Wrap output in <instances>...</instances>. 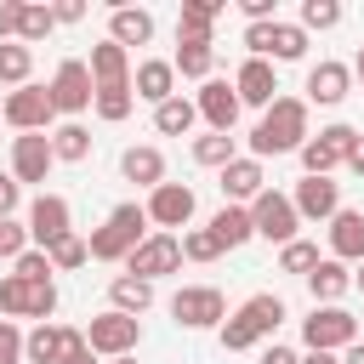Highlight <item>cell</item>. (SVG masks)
<instances>
[{
	"label": "cell",
	"mask_w": 364,
	"mask_h": 364,
	"mask_svg": "<svg viewBox=\"0 0 364 364\" xmlns=\"http://www.w3.org/2000/svg\"><path fill=\"white\" fill-rule=\"evenodd\" d=\"M301 364H341L336 353H301Z\"/></svg>",
	"instance_id": "f5cc1de1"
},
{
	"label": "cell",
	"mask_w": 364,
	"mask_h": 364,
	"mask_svg": "<svg viewBox=\"0 0 364 364\" xmlns=\"http://www.w3.org/2000/svg\"><path fill=\"white\" fill-rule=\"evenodd\" d=\"M28 74H34V46H23V40H6L0 46V85H28Z\"/></svg>",
	"instance_id": "d6a6232c"
},
{
	"label": "cell",
	"mask_w": 364,
	"mask_h": 364,
	"mask_svg": "<svg viewBox=\"0 0 364 364\" xmlns=\"http://www.w3.org/2000/svg\"><path fill=\"white\" fill-rule=\"evenodd\" d=\"M46 91H51V108H57V114H68V119H74V114H85V108L97 102V80H91V63H80V57H63Z\"/></svg>",
	"instance_id": "52a82bcc"
},
{
	"label": "cell",
	"mask_w": 364,
	"mask_h": 364,
	"mask_svg": "<svg viewBox=\"0 0 364 364\" xmlns=\"http://www.w3.org/2000/svg\"><path fill=\"white\" fill-rule=\"evenodd\" d=\"M23 250H34V239H28V222H17V216H11V222H0V256H6V262H17Z\"/></svg>",
	"instance_id": "7bdbcfd3"
},
{
	"label": "cell",
	"mask_w": 364,
	"mask_h": 364,
	"mask_svg": "<svg viewBox=\"0 0 364 364\" xmlns=\"http://www.w3.org/2000/svg\"><path fill=\"white\" fill-rule=\"evenodd\" d=\"M46 256H51V267H57V273H74V267H85V262H91V245H85L80 233H68V239H57Z\"/></svg>",
	"instance_id": "74e56055"
},
{
	"label": "cell",
	"mask_w": 364,
	"mask_h": 364,
	"mask_svg": "<svg viewBox=\"0 0 364 364\" xmlns=\"http://www.w3.org/2000/svg\"><path fill=\"white\" fill-rule=\"evenodd\" d=\"M108 40L114 46H148L154 40V11H142V6H114L108 11Z\"/></svg>",
	"instance_id": "484cf974"
},
{
	"label": "cell",
	"mask_w": 364,
	"mask_h": 364,
	"mask_svg": "<svg viewBox=\"0 0 364 364\" xmlns=\"http://www.w3.org/2000/svg\"><path fill=\"white\" fill-rule=\"evenodd\" d=\"M233 91H239V102L245 108H273L279 102V74H273V63L267 57H245L239 63V74H233Z\"/></svg>",
	"instance_id": "2e32d148"
},
{
	"label": "cell",
	"mask_w": 364,
	"mask_h": 364,
	"mask_svg": "<svg viewBox=\"0 0 364 364\" xmlns=\"http://www.w3.org/2000/svg\"><path fill=\"white\" fill-rule=\"evenodd\" d=\"M17 205H23V182H17L11 171H0V222H11Z\"/></svg>",
	"instance_id": "bcb514c9"
},
{
	"label": "cell",
	"mask_w": 364,
	"mask_h": 364,
	"mask_svg": "<svg viewBox=\"0 0 364 364\" xmlns=\"http://www.w3.org/2000/svg\"><path fill=\"white\" fill-rule=\"evenodd\" d=\"M171 68L205 85V80H210V68H216V46H182V40H176V57H171Z\"/></svg>",
	"instance_id": "e575fe53"
},
{
	"label": "cell",
	"mask_w": 364,
	"mask_h": 364,
	"mask_svg": "<svg viewBox=\"0 0 364 364\" xmlns=\"http://www.w3.org/2000/svg\"><path fill=\"white\" fill-rule=\"evenodd\" d=\"M307 290H313V307H341V296L353 290V267L336 262V256H324V262L307 273Z\"/></svg>",
	"instance_id": "603a6c76"
},
{
	"label": "cell",
	"mask_w": 364,
	"mask_h": 364,
	"mask_svg": "<svg viewBox=\"0 0 364 364\" xmlns=\"http://www.w3.org/2000/svg\"><path fill=\"white\" fill-rule=\"evenodd\" d=\"M216 17H222V0H182V11H176V40H182V46H210Z\"/></svg>",
	"instance_id": "44dd1931"
},
{
	"label": "cell",
	"mask_w": 364,
	"mask_h": 364,
	"mask_svg": "<svg viewBox=\"0 0 364 364\" xmlns=\"http://www.w3.org/2000/svg\"><path fill=\"white\" fill-rule=\"evenodd\" d=\"M171 318L182 330H222L228 324V301H222L216 284H182L171 296Z\"/></svg>",
	"instance_id": "5b68a950"
},
{
	"label": "cell",
	"mask_w": 364,
	"mask_h": 364,
	"mask_svg": "<svg viewBox=\"0 0 364 364\" xmlns=\"http://www.w3.org/2000/svg\"><path fill=\"white\" fill-rule=\"evenodd\" d=\"M347 171H353V176L364 182V136H358V148H353V159H347Z\"/></svg>",
	"instance_id": "816d5d0a"
},
{
	"label": "cell",
	"mask_w": 364,
	"mask_h": 364,
	"mask_svg": "<svg viewBox=\"0 0 364 364\" xmlns=\"http://www.w3.org/2000/svg\"><path fill=\"white\" fill-rule=\"evenodd\" d=\"M262 188H267V171H262V159L239 154L233 165H222V199H228V205H250Z\"/></svg>",
	"instance_id": "ffe728a7"
},
{
	"label": "cell",
	"mask_w": 364,
	"mask_h": 364,
	"mask_svg": "<svg viewBox=\"0 0 364 364\" xmlns=\"http://www.w3.org/2000/svg\"><path fill=\"white\" fill-rule=\"evenodd\" d=\"M353 80L364 85V46H358V57H353Z\"/></svg>",
	"instance_id": "11a10c76"
},
{
	"label": "cell",
	"mask_w": 364,
	"mask_h": 364,
	"mask_svg": "<svg viewBox=\"0 0 364 364\" xmlns=\"http://www.w3.org/2000/svg\"><path fill=\"white\" fill-rule=\"evenodd\" d=\"M51 165H57V154H51V131L11 136V176H17V182H46Z\"/></svg>",
	"instance_id": "e0dca14e"
},
{
	"label": "cell",
	"mask_w": 364,
	"mask_h": 364,
	"mask_svg": "<svg viewBox=\"0 0 364 364\" xmlns=\"http://www.w3.org/2000/svg\"><path fill=\"white\" fill-rule=\"evenodd\" d=\"M353 290H364V262H358V273H353Z\"/></svg>",
	"instance_id": "9f6ffc18"
},
{
	"label": "cell",
	"mask_w": 364,
	"mask_h": 364,
	"mask_svg": "<svg viewBox=\"0 0 364 364\" xmlns=\"http://www.w3.org/2000/svg\"><path fill=\"white\" fill-rule=\"evenodd\" d=\"M296 23H301L307 34H313V28L324 34V28H336V23H341V6H336V0H301V17H296Z\"/></svg>",
	"instance_id": "60d3db41"
},
{
	"label": "cell",
	"mask_w": 364,
	"mask_h": 364,
	"mask_svg": "<svg viewBox=\"0 0 364 364\" xmlns=\"http://www.w3.org/2000/svg\"><path fill=\"white\" fill-rule=\"evenodd\" d=\"M57 28V17H51V6H23V28H17V40L23 46H34V40H46Z\"/></svg>",
	"instance_id": "b9f144b4"
},
{
	"label": "cell",
	"mask_w": 364,
	"mask_h": 364,
	"mask_svg": "<svg viewBox=\"0 0 364 364\" xmlns=\"http://www.w3.org/2000/svg\"><path fill=\"white\" fill-rule=\"evenodd\" d=\"M262 364H301V353L284 347V341H267V347H262Z\"/></svg>",
	"instance_id": "681fc988"
},
{
	"label": "cell",
	"mask_w": 364,
	"mask_h": 364,
	"mask_svg": "<svg viewBox=\"0 0 364 364\" xmlns=\"http://www.w3.org/2000/svg\"><path fill=\"white\" fill-rule=\"evenodd\" d=\"M91 108H97V119H108V125H119V119H125V114L136 108V91H131V85H102Z\"/></svg>",
	"instance_id": "d590c367"
},
{
	"label": "cell",
	"mask_w": 364,
	"mask_h": 364,
	"mask_svg": "<svg viewBox=\"0 0 364 364\" xmlns=\"http://www.w3.org/2000/svg\"><path fill=\"white\" fill-rule=\"evenodd\" d=\"M11 273H17V279H34V284H40V279H51L57 267H51V256H46V250H23V256L11 262Z\"/></svg>",
	"instance_id": "ee69618b"
},
{
	"label": "cell",
	"mask_w": 364,
	"mask_h": 364,
	"mask_svg": "<svg viewBox=\"0 0 364 364\" xmlns=\"http://www.w3.org/2000/svg\"><path fill=\"white\" fill-rule=\"evenodd\" d=\"M148 222H154V233H171V228H188L193 222V188L188 182H159L154 193H148Z\"/></svg>",
	"instance_id": "5bb4252c"
},
{
	"label": "cell",
	"mask_w": 364,
	"mask_h": 364,
	"mask_svg": "<svg viewBox=\"0 0 364 364\" xmlns=\"http://www.w3.org/2000/svg\"><path fill=\"white\" fill-rule=\"evenodd\" d=\"M193 108H199V119H205L210 131H228V136H233V125H239V108H245V102H239V91H233V80H216V74H210V80L199 85Z\"/></svg>",
	"instance_id": "9a60e30c"
},
{
	"label": "cell",
	"mask_w": 364,
	"mask_h": 364,
	"mask_svg": "<svg viewBox=\"0 0 364 364\" xmlns=\"http://www.w3.org/2000/svg\"><path fill=\"white\" fill-rule=\"evenodd\" d=\"M23 330L11 324V318H0V364H28V353H23Z\"/></svg>",
	"instance_id": "f6af8a7d"
},
{
	"label": "cell",
	"mask_w": 364,
	"mask_h": 364,
	"mask_svg": "<svg viewBox=\"0 0 364 364\" xmlns=\"http://www.w3.org/2000/svg\"><path fill=\"white\" fill-rule=\"evenodd\" d=\"M210 233L222 239V250H239V245H250V239H256L250 205H222V210L210 216Z\"/></svg>",
	"instance_id": "83f0119b"
},
{
	"label": "cell",
	"mask_w": 364,
	"mask_h": 364,
	"mask_svg": "<svg viewBox=\"0 0 364 364\" xmlns=\"http://www.w3.org/2000/svg\"><path fill=\"white\" fill-rule=\"evenodd\" d=\"M250 222H256V239H267V245H279V250H284V245L296 239V228H301L290 193H279V188H262V193L250 199Z\"/></svg>",
	"instance_id": "ba28073f"
},
{
	"label": "cell",
	"mask_w": 364,
	"mask_h": 364,
	"mask_svg": "<svg viewBox=\"0 0 364 364\" xmlns=\"http://www.w3.org/2000/svg\"><path fill=\"white\" fill-rule=\"evenodd\" d=\"M182 267V239L176 233H148L136 250H131V262H125V273H136V279H165V273H176Z\"/></svg>",
	"instance_id": "4fadbf2b"
},
{
	"label": "cell",
	"mask_w": 364,
	"mask_h": 364,
	"mask_svg": "<svg viewBox=\"0 0 364 364\" xmlns=\"http://www.w3.org/2000/svg\"><path fill=\"white\" fill-rule=\"evenodd\" d=\"M57 364H97V353H91V341H85V330H74V341H68V353H63Z\"/></svg>",
	"instance_id": "c3c4849f"
},
{
	"label": "cell",
	"mask_w": 364,
	"mask_h": 364,
	"mask_svg": "<svg viewBox=\"0 0 364 364\" xmlns=\"http://www.w3.org/2000/svg\"><path fill=\"white\" fill-rule=\"evenodd\" d=\"M358 125H347V119H336V125H324L318 136H307L301 142V171L307 176H330L336 165H347L353 159V148H358Z\"/></svg>",
	"instance_id": "277c9868"
},
{
	"label": "cell",
	"mask_w": 364,
	"mask_h": 364,
	"mask_svg": "<svg viewBox=\"0 0 364 364\" xmlns=\"http://www.w3.org/2000/svg\"><path fill=\"white\" fill-rule=\"evenodd\" d=\"M68 341H74L68 324H34L28 341H23V353H28V364H57V358L68 353Z\"/></svg>",
	"instance_id": "f546056e"
},
{
	"label": "cell",
	"mask_w": 364,
	"mask_h": 364,
	"mask_svg": "<svg viewBox=\"0 0 364 364\" xmlns=\"http://www.w3.org/2000/svg\"><path fill=\"white\" fill-rule=\"evenodd\" d=\"M17 28H23V0H6V6H0V46L17 40Z\"/></svg>",
	"instance_id": "7dc6e473"
},
{
	"label": "cell",
	"mask_w": 364,
	"mask_h": 364,
	"mask_svg": "<svg viewBox=\"0 0 364 364\" xmlns=\"http://www.w3.org/2000/svg\"><path fill=\"white\" fill-rule=\"evenodd\" d=\"M51 17H57V23H80L85 6H80V0H63V6H51Z\"/></svg>",
	"instance_id": "f907efd6"
},
{
	"label": "cell",
	"mask_w": 364,
	"mask_h": 364,
	"mask_svg": "<svg viewBox=\"0 0 364 364\" xmlns=\"http://www.w3.org/2000/svg\"><path fill=\"white\" fill-rule=\"evenodd\" d=\"M85 341H91V353L97 358H131L136 353V341H142V318H131V313H97L91 324H85Z\"/></svg>",
	"instance_id": "9c48e42d"
},
{
	"label": "cell",
	"mask_w": 364,
	"mask_h": 364,
	"mask_svg": "<svg viewBox=\"0 0 364 364\" xmlns=\"http://www.w3.org/2000/svg\"><path fill=\"white\" fill-rule=\"evenodd\" d=\"M119 176H125V182H136V188H148V193H154V188H159V182H165V154H159V148H154V142H131V148H125V154H119Z\"/></svg>",
	"instance_id": "7402d4cb"
},
{
	"label": "cell",
	"mask_w": 364,
	"mask_h": 364,
	"mask_svg": "<svg viewBox=\"0 0 364 364\" xmlns=\"http://www.w3.org/2000/svg\"><path fill=\"white\" fill-rule=\"evenodd\" d=\"M245 46H250V57H267V63H296L301 51H307V28L301 23H250L245 28Z\"/></svg>",
	"instance_id": "30bf717a"
},
{
	"label": "cell",
	"mask_w": 364,
	"mask_h": 364,
	"mask_svg": "<svg viewBox=\"0 0 364 364\" xmlns=\"http://www.w3.org/2000/svg\"><path fill=\"white\" fill-rule=\"evenodd\" d=\"M318 262H324V256H318V245H307V239H290V245L279 250V273H301V279H307Z\"/></svg>",
	"instance_id": "f35d334b"
},
{
	"label": "cell",
	"mask_w": 364,
	"mask_h": 364,
	"mask_svg": "<svg viewBox=\"0 0 364 364\" xmlns=\"http://www.w3.org/2000/svg\"><path fill=\"white\" fill-rule=\"evenodd\" d=\"M68 233H74L68 199H63V193H40V199L28 205V239H34V250H51V245L68 239Z\"/></svg>",
	"instance_id": "7c38bea8"
},
{
	"label": "cell",
	"mask_w": 364,
	"mask_h": 364,
	"mask_svg": "<svg viewBox=\"0 0 364 364\" xmlns=\"http://www.w3.org/2000/svg\"><path fill=\"white\" fill-rule=\"evenodd\" d=\"M301 341H307V353H347L358 341V318L347 307H313L301 318Z\"/></svg>",
	"instance_id": "8992f818"
},
{
	"label": "cell",
	"mask_w": 364,
	"mask_h": 364,
	"mask_svg": "<svg viewBox=\"0 0 364 364\" xmlns=\"http://www.w3.org/2000/svg\"><path fill=\"white\" fill-rule=\"evenodd\" d=\"M131 91L142 97V102H171L176 97V68L165 63V57H148V63H136V74H131Z\"/></svg>",
	"instance_id": "cb8c5ba5"
},
{
	"label": "cell",
	"mask_w": 364,
	"mask_h": 364,
	"mask_svg": "<svg viewBox=\"0 0 364 364\" xmlns=\"http://www.w3.org/2000/svg\"><path fill=\"white\" fill-rule=\"evenodd\" d=\"M91 80H97V91L102 85H131V51L114 46V40L91 46Z\"/></svg>",
	"instance_id": "4316f807"
},
{
	"label": "cell",
	"mask_w": 364,
	"mask_h": 364,
	"mask_svg": "<svg viewBox=\"0 0 364 364\" xmlns=\"http://www.w3.org/2000/svg\"><path fill=\"white\" fill-rule=\"evenodd\" d=\"M347 91H353V68H347V63L324 57V63H313V68H307V102L336 108V102H347Z\"/></svg>",
	"instance_id": "d6986e66"
},
{
	"label": "cell",
	"mask_w": 364,
	"mask_h": 364,
	"mask_svg": "<svg viewBox=\"0 0 364 364\" xmlns=\"http://www.w3.org/2000/svg\"><path fill=\"white\" fill-rule=\"evenodd\" d=\"M0 119L17 131V136H28V131H51V119H57V108H51V91L46 85H17L6 102H0Z\"/></svg>",
	"instance_id": "8fae6325"
},
{
	"label": "cell",
	"mask_w": 364,
	"mask_h": 364,
	"mask_svg": "<svg viewBox=\"0 0 364 364\" xmlns=\"http://www.w3.org/2000/svg\"><path fill=\"white\" fill-rule=\"evenodd\" d=\"M51 154H57V165H80V159H91V131H85L80 119L51 125Z\"/></svg>",
	"instance_id": "4dcf8cb0"
},
{
	"label": "cell",
	"mask_w": 364,
	"mask_h": 364,
	"mask_svg": "<svg viewBox=\"0 0 364 364\" xmlns=\"http://www.w3.org/2000/svg\"><path fill=\"white\" fill-rule=\"evenodd\" d=\"M222 256V239L210 228H188L182 233V262H216Z\"/></svg>",
	"instance_id": "ab89813d"
},
{
	"label": "cell",
	"mask_w": 364,
	"mask_h": 364,
	"mask_svg": "<svg viewBox=\"0 0 364 364\" xmlns=\"http://www.w3.org/2000/svg\"><path fill=\"white\" fill-rule=\"evenodd\" d=\"M279 324H284V301L262 290V296H250L239 313H228V324H222L216 336H222V353H250V347L273 341Z\"/></svg>",
	"instance_id": "7a4b0ae2"
},
{
	"label": "cell",
	"mask_w": 364,
	"mask_h": 364,
	"mask_svg": "<svg viewBox=\"0 0 364 364\" xmlns=\"http://www.w3.org/2000/svg\"><path fill=\"white\" fill-rule=\"evenodd\" d=\"M28 301H34V284L17 279V273H6L0 279V313L6 318H28Z\"/></svg>",
	"instance_id": "8d00e7d4"
},
{
	"label": "cell",
	"mask_w": 364,
	"mask_h": 364,
	"mask_svg": "<svg viewBox=\"0 0 364 364\" xmlns=\"http://www.w3.org/2000/svg\"><path fill=\"white\" fill-rule=\"evenodd\" d=\"M142 239H148V210H142V205H114L85 245H91L97 262H131V250H136Z\"/></svg>",
	"instance_id": "3957f363"
},
{
	"label": "cell",
	"mask_w": 364,
	"mask_h": 364,
	"mask_svg": "<svg viewBox=\"0 0 364 364\" xmlns=\"http://www.w3.org/2000/svg\"><path fill=\"white\" fill-rule=\"evenodd\" d=\"M307 136H313V131H307V97H279V102L256 119V131H250V159L301 154Z\"/></svg>",
	"instance_id": "6da1fadb"
},
{
	"label": "cell",
	"mask_w": 364,
	"mask_h": 364,
	"mask_svg": "<svg viewBox=\"0 0 364 364\" xmlns=\"http://www.w3.org/2000/svg\"><path fill=\"white\" fill-rule=\"evenodd\" d=\"M341 364H364V341H353V347L341 353Z\"/></svg>",
	"instance_id": "db71d44e"
},
{
	"label": "cell",
	"mask_w": 364,
	"mask_h": 364,
	"mask_svg": "<svg viewBox=\"0 0 364 364\" xmlns=\"http://www.w3.org/2000/svg\"><path fill=\"white\" fill-rule=\"evenodd\" d=\"M330 256L336 262H364V210H336L330 216Z\"/></svg>",
	"instance_id": "d4e9b609"
},
{
	"label": "cell",
	"mask_w": 364,
	"mask_h": 364,
	"mask_svg": "<svg viewBox=\"0 0 364 364\" xmlns=\"http://www.w3.org/2000/svg\"><path fill=\"white\" fill-rule=\"evenodd\" d=\"M233 159H239V148H233L228 131H205V136H193V165L222 171V165H233Z\"/></svg>",
	"instance_id": "836d02e7"
},
{
	"label": "cell",
	"mask_w": 364,
	"mask_h": 364,
	"mask_svg": "<svg viewBox=\"0 0 364 364\" xmlns=\"http://www.w3.org/2000/svg\"><path fill=\"white\" fill-rule=\"evenodd\" d=\"M108 307L114 313H148L154 307V284L148 279H136V273H119V279H108Z\"/></svg>",
	"instance_id": "f1b7e54d"
},
{
	"label": "cell",
	"mask_w": 364,
	"mask_h": 364,
	"mask_svg": "<svg viewBox=\"0 0 364 364\" xmlns=\"http://www.w3.org/2000/svg\"><path fill=\"white\" fill-rule=\"evenodd\" d=\"M193 119H199V108H193V97H182V91L154 108V131H159V136H188Z\"/></svg>",
	"instance_id": "1f68e13d"
},
{
	"label": "cell",
	"mask_w": 364,
	"mask_h": 364,
	"mask_svg": "<svg viewBox=\"0 0 364 364\" xmlns=\"http://www.w3.org/2000/svg\"><path fill=\"white\" fill-rule=\"evenodd\" d=\"M108 364H136V353H131V358H108Z\"/></svg>",
	"instance_id": "6f0895ef"
},
{
	"label": "cell",
	"mask_w": 364,
	"mask_h": 364,
	"mask_svg": "<svg viewBox=\"0 0 364 364\" xmlns=\"http://www.w3.org/2000/svg\"><path fill=\"white\" fill-rule=\"evenodd\" d=\"M290 205H296L301 222H330V216L341 210V182H330V176H301L296 193H290Z\"/></svg>",
	"instance_id": "ac0fdd59"
}]
</instances>
